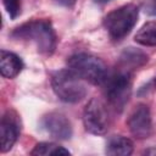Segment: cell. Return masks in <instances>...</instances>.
<instances>
[{
    "label": "cell",
    "mask_w": 156,
    "mask_h": 156,
    "mask_svg": "<svg viewBox=\"0 0 156 156\" xmlns=\"http://www.w3.org/2000/svg\"><path fill=\"white\" fill-rule=\"evenodd\" d=\"M12 37L33 41L38 51L45 55H51L56 49V34L48 20H34L23 23L12 32Z\"/></svg>",
    "instance_id": "6da1fadb"
},
{
    "label": "cell",
    "mask_w": 156,
    "mask_h": 156,
    "mask_svg": "<svg viewBox=\"0 0 156 156\" xmlns=\"http://www.w3.org/2000/svg\"><path fill=\"white\" fill-rule=\"evenodd\" d=\"M51 87L56 96L68 104H76L87 95V87L83 79L72 69H60L51 76Z\"/></svg>",
    "instance_id": "7a4b0ae2"
},
{
    "label": "cell",
    "mask_w": 156,
    "mask_h": 156,
    "mask_svg": "<svg viewBox=\"0 0 156 156\" xmlns=\"http://www.w3.org/2000/svg\"><path fill=\"white\" fill-rule=\"evenodd\" d=\"M68 67L83 80L95 85L102 84L107 78V67L105 62L87 52H78L72 55L68 61Z\"/></svg>",
    "instance_id": "3957f363"
},
{
    "label": "cell",
    "mask_w": 156,
    "mask_h": 156,
    "mask_svg": "<svg viewBox=\"0 0 156 156\" xmlns=\"http://www.w3.org/2000/svg\"><path fill=\"white\" fill-rule=\"evenodd\" d=\"M138 16L139 9L134 4H127L107 13L104 18V27L111 39L122 40L136 24Z\"/></svg>",
    "instance_id": "277c9868"
},
{
    "label": "cell",
    "mask_w": 156,
    "mask_h": 156,
    "mask_svg": "<svg viewBox=\"0 0 156 156\" xmlns=\"http://www.w3.org/2000/svg\"><path fill=\"white\" fill-rule=\"evenodd\" d=\"M105 83V98L108 105L121 112L128 102L132 94V74L128 71L119 69L112 76H107Z\"/></svg>",
    "instance_id": "5b68a950"
},
{
    "label": "cell",
    "mask_w": 156,
    "mask_h": 156,
    "mask_svg": "<svg viewBox=\"0 0 156 156\" xmlns=\"http://www.w3.org/2000/svg\"><path fill=\"white\" fill-rule=\"evenodd\" d=\"M83 123L85 130L101 135L105 134L110 128V112L104 100L100 98H93L88 101L83 111Z\"/></svg>",
    "instance_id": "8992f818"
},
{
    "label": "cell",
    "mask_w": 156,
    "mask_h": 156,
    "mask_svg": "<svg viewBox=\"0 0 156 156\" xmlns=\"http://www.w3.org/2000/svg\"><path fill=\"white\" fill-rule=\"evenodd\" d=\"M128 128L136 139H146L152 132V121L150 108L145 104L136 105L130 112L128 121Z\"/></svg>",
    "instance_id": "52a82bcc"
},
{
    "label": "cell",
    "mask_w": 156,
    "mask_h": 156,
    "mask_svg": "<svg viewBox=\"0 0 156 156\" xmlns=\"http://www.w3.org/2000/svg\"><path fill=\"white\" fill-rule=\"evenodd\" d=\"M41 124L44 129L52 136L60 140H67L72 136V126L69 119L60 112H50L43 117Z\"/></svg>",
    "instance_id": "ba28073f"
},
{
    "label": "cell",
    "mask_w": 156,
    "mask_h": 156,
    "mask_svg": "<svg viewBox=\"0 0 156 156\" xmlns=\"http://www.w3.org/2000/svg\"><path fill=\"white\" fill-rule=\"evenodd\" d=\"M20 135V124L16 118V116L12 115V112L7 111L4 117L1 118L0 124V136H1V152H7L12 149L15 143L17 141V138Z\"/></svg>",
    "instance_id": "9c48e42d"
},
{
    "label": "cell",
    "mask_w": 156,
    "mask_h": 156,
    "mask_svg": "<svg viewBox=\"0 0 156 156\" xmlns=\"http://www.w3.org/2000/svg\"><path fill=\"white\" fill-rule=\"evenodd\" d=\"M23 68V62L20 56L11 51L1 50L0 56V72L5 78H15Z\"/></svg>",
    "instance_id": "30bf717a"
},
{
    "label": "cell",
    "mask_w": 156,
    "mask_h": 156,
    "mask_svg": "<svg viewBox=\"0 0 156 156\" xmlns=\"http://www.w3.org/2000/svg\"><path fill=\"white\" fill-rule=\"evenodd\" d=\"M147 62V55L139 49L135 48H127L119 56V65L121 69L130 72V69L139 68Z\"/></svg>",
    "instance_id": "8fae6325"
},
{
    "label": "cell",
    "mask_w": 156,
    "mask_h": 156,
    "mask_svg": "<svg viewBox=\"0 0 156 156\" xmlns=\"http://www.w3.org/2000/svg\"><path fill=\"white\" fill-rule=\"evenodd\" d=\"M133 150L134 145L130 139L122 135H115L107 140L105 151L111 156H129L133 154Z\"/></svg>",
    "instance_id": "7c38bea8"
},
{
    "label": "cell",
    "mask_w": 156,
    "mask_h": 156,
    "mask_svg": "<svg viewBox=\"0 0 156 156\" xmlns=\"http://www.w3.org/2000/svg\"><path fill=\"white\" fill-rule=\"evenodd\" d=\"M134 40L144 46H156V22L145 23L134 35Z\"/></svg>",
    "instance_id": "4fadbf2b"
},
{
    "label": "cell",
    "mask_w": 156,
    "mask_h": 156,
    "mask_svg": "<svg viewBox=\"0 0 156 156\" xmlns=\"http://www.w3.org/2000/svg\"><path fill=\"white\" fill-rule=\"evenodd\" d=\"M32 155H69V151L65 149L63 146H60L54 143H39L34 146V149L30 151Z\"/></svg>",
    "instance_id": "5bb4252c"
},
{
    "label": "cell",
    "mask_w": 156,
    "mask_h": 156,
    "mask_svg": "<svg viewBox=\"0 0 156 156\" xmlns=\"http://www.w3.org/2000/svg\"><path fill=\"white\" fill-rule=\"evenodd\" d=\"M2 2L10 18L15 20L21 12V0H2Z\"/></svg>",
    "instance_id": "9a60e30c"
},
{
    "label": "cell",
    "mask_w": 156,
    "mask_h": 156,
    "mask_svg": "<svg viewBox=\"0 0 156 156\" xmlns=\"http://www.w3.org/2000/svg\"><path fill=\"white\" fill-rule=\"evenodd\" d=\"M144 12L149 16H156V0H146L144 4Z\"/></svg>",
    "instance_id": "2e32d148"
},
{
    "label": "cell",
    "mask_w": 156,
    "mask_h": 156,
    "mask_svg": "<svg viewBox=\"0 0 156 156\" xmlns=\"http://www.w3.org/2000/svg\"><path fill=\"white\" fill-rule=\"evenodd\" d=\"M58 5H61V6H65V7H72L76 2H77V0H55Z\"/></svg>",
    "instance_id": "e0dca14e"
},
{
    "label": "cell",
    "mask_w": 156,
    "mask_h": 156,
    "mask_svg": "<svg viewBox=\"0 0 156 156\" xmlns=\"http://www.w3.org/2000/svg\"><path fill=\"white\" fill-rule=\"evenodd\" d=\"M95 4H106V2H108V1H111V0H93Z\"/></svg>",
    "instance_id": "ac0fdd59"
},
{
    "label": "cell",
    "mask_w": 156,
    "mask_h": 156,
    "mask_svg": "<svg viewBox=\"0 0 156 156\" xmlns=\"http://www.w3.org/2000/svg\"><path fill=\"white\" fill-rule=\"evenodd\" d=\"M154 85H155V88H156V77H155V79H154Z\"/></svg>",
    "instance_id": "d6986e66"
}]
</instances>
